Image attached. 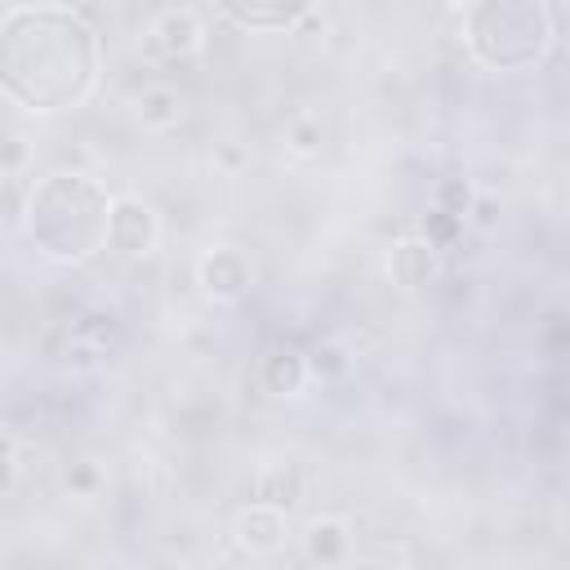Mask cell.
<instances>
[{
	"label": "cell",
	"mask_w": 570,
	"mask_h": 570,
	"mask_svg": "<svg viewBox=\"0 0 570 570\" xmlns=\"http://www.w3.org/2000/svg\"><path fill=\"white\" fill-rule=\"evenodd\" d=\"M102 80L94 22L62 4H9L0 22V85L27 116L85 107Z\"/></svg>",
	"instance_id": "obj_1"
},
{
	"label": "cell",
	"mask_w": 570,
	"mask_h": 570,
	"mask_svg": "<svg viewBox=\"0 0 570 570\" xmlns=\"http://www.w3.org/2000/svg\"><path fill=\"white\" fill-rule=\"evenodd\" d=\"M111 191L80 169H49L27 187L22 200V236L45 263L76 267L107 249L111 227Z\"/></svg>",
	"instance_id": "obj_2"
},
{
	"label": "cell",
	"mask_w": 570,
	"mask_h": 570,
	"mask_svg": "<svg viewBox=\"0 0 570 570\" xmlns=\"http://www.w3.org/2000/svg\"><path fill=\"white\" fill-rule=\"evenodd\" d=\"M552 13L543 0H472L463 9V49L485 71H530L552 49Z\"/></svg>",
	"instance_id": "obj_3"
},
{
	"label": "cell",
	"mask_w": 570,
	"mask_h": 570,
	"mask_svg": "<svg viewBox=\"0 0 570 570\" xmlns=\"http://www.w3.org/2000/svg\"><path fill=\"white\" fill-rule=\"evenodd\" d=\"M205 40H209V31L191 4H165L160 13L147 18L138 45L151 62H187L205 49Z\"/></svg>",
	"instance_id": "obj_4"
},
{
	"label": "cell",
	"mask_w": 570,
	"mask_h": 570,
	"mask_svg": "<svg viewBox=\"0 0 570 570\" xmlns=\"http://www.w3.org/2000/svg\"><path fill=\"white\" fill-rule=\"evenodd\" d=\"M160 245V214L151 200L134 196V191H120L111 200V227H107V249L120 258V263H142L151 258Z\"/></svg>",
	"instance_id": "obj_5"
},
{
	"label": "cell",
	"mask_w": 570,
	"mask_h": 570,
	"mask_svg": "<svg viewBox=\"0 0 570 570\" xmlns=\"http://www.w3.org/2000/svg\"><path fill=\"white\" fill-rule=\"evenodd\" d=\"M196 285L205 298L214 303H236L249 294L254 285V263L245 249L236 245H209L200 258H196Z\"/></svg>",
	"instance_id": "obj_6"
},
{
	"label": "cell",
	"mask_w": 570,
	"mask_h": 570,
	"mask_svg": "<svg viewBox=\"0 0 570 570\" xmlns=\"http://www.w3.org/2000/svg\"><path fill=\"white\" fill-rule=\"evenodd\" d=\"M285 539H289V521H285V508L276 503L254 499L232 517V543L245 557H272L285 548Z\"/></svg>",
	"instance_id": "obj_7"
},
{
	"label": "cell",
	"mask_w": 570,
	"mask_h": 570,
	"mask_svg": "<svg viewBox=\"0 0 570 570\" xmlns=\"http://www.w3.org/2000/svg\"><path fill=\"white\" fill-rule=\"evenodd\" d=\"M209 4L240 31H285L316 9V0H209Z\"/></svg>",
	"instance_id": "obj_8"
},
{
	"label": "cell",
	"mask_w": 570,
	"mask_h": 570,
	"mask_svg": "<svg viewBox=\"0 0 570 570\" xmlns=\"http://www.w3.org/2000/svg\"><path fill=\"white\" fill-rule=\"evenodd\" d=\"M436 272H441V254H436V240L428 232L423 236L392 240V249H387V276H392L396 289L419 294V289H428L436 281Z\"/></svg>",
	"instance_id": "obj_9"
},
{
	"label": "cell",
	"mask_w": 570,
	"mask_h": 570,
	"mask_svg": "<svg viewBox=\"0 0 570 570\" xmlns=\"http://www.w3.org/2000/svg\"><path fill=\"white\" fill-rule=\"evenodd\" d=\"M183 116H187V89L169 80H151L129 94V120L147 134H169L183 125Z\"/></svg>",
	"instance_id": "obj_10"
},
{
	"label": "cell",
	"mask_w": 570,
	"mask_h": 570,
	"mask_svg": "<svg viewBox=\"0 0 570 570\" xmlns=\"http://www.w3.org/2000/svg\"><path fill=\"white\" fill-rule=\"evenodd\" d=\"M298 548L312 566H343L352 561V521L338 512H316L298 525Z\"/></svg>",
	"instance_id": "obj_11"
},
{
	"label": "cell",
	"mask_w": 570,
	"mask_h": 570,
	"mask_svg": "<svg viewBox=\"0 0 570 570\" xmlns=\"http://www.w3.org/2000/svg\"><path fill=\"white\" fill-rule=\"evenodd\" d=\"M307 379H312V361H307L303 352H294V347H267V352L258 356V365H254V383H258V392L272 396V401L298 396V392L307 387Z\"/></svg>",
	"instance_id": "obj_12"
},
{
	"label": "cell",
	"mask_w": 570,
	"mask_h": 570,
	"mask_svg": "<svg viewBox=\"0 0 570 570\" xmlns=\"http://www.w3.org/2000/svg\"><path fill=\"white\" fill-rule=\"evenodd\" d=\"M254 499H263V503H276V508H294L298 499H303V468L298 463H267L263 472H258V481H254Z\"/></svg>",
	"instance_id": "obj_13"
},
{
	"label": "cell",
	"mask_w": 570,
	"mask_h": 570,
	"mask_svg": "<svg viewBox=\"0 0 570 570\" xmlns=\"http://www.w3.org/2000/svg\"><path fill=\"white\" fill-rule=\"evenodd\" d=\"M281 142H285V151L294 160H316L325 151V120L316 111H298V116H289Z\"/></svg>",
	"instance_id": "obj_14"
},
{
	"label": "cell",
	"mask_w": 570,
	"mask_h": 570,
	"mask_svg": "<svg viewBox=\"0 0 570 570\" xmlns=\"http://www.w3.org/2000/svg\"><path fill=\"white\" fill-rule=\"evenodd\" d=\"M62 490H67L71 499H98V490H102V468H98L94 459L67 463V468H62Z\"/></svg>",
	"instance_id": "obj_15"
}]
</instances>
